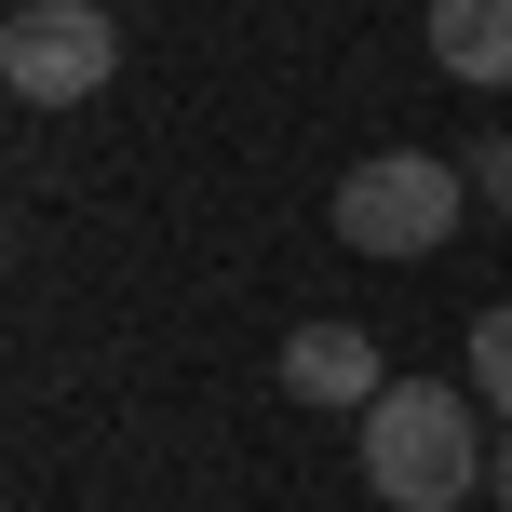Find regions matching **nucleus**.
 I'll list each match as a JSON object with an SVG mask.
<instances>
[{
    "label": "nucleus",
    "mask_w": 512,
    "mask_h": 512,
    "mask_svg": "<svg viewBox=\"0 0 512 512\" xmlns=\"http://www.w3.org/2000/svg\"><path fill=\"white\" fill-rule=\"evenodd\" d=\"M472 405H486V391L391 378L378 405H364V486H378L391 512H445V499H472V486H486V459H499V445L472 432Z\"/></svg>",
    "instance_id": "1"
},
{
    "label": "nucleus",
    "mask_w": 512,
    "mask_h": 512,
    "mask_svg": "<svg viewBox=\"0 0 512 512\" xmlns=\"http://www.w3.org/2000/svg\"><path fill=\"white\" fill-rule=\"evenodd\" d=\"M324 216H337L351 256H432L472 216V189H459V162H432V149H378V162H351V176L324 189Z\"/></svg>",
    "instance_id": "2"
},
{
    "label": "nucleus",
    "mask_w": 512,
    "mask_h": 512,
    "mask_svg": "<svg viewBox=\"0 0 512 512\" xmlns=\"http://www.w3.org/2000/svg\"><path fill=\"white\" fill-rule=\"evenodd\" d=\"M0 81H14L27 108H81L122 81V27H108V0H14V27H0Z\"/></svg>",
    "instance_id": "3"
},
{
    "label": "nucleus",
    "mask_w": 512,
    "mask_h": 512,
    "mask_svg": "<svg viewBox=\"0 0 512 512\" xmlns=\"http://www.w3.org/2000/svg\"><path fill=\"white\" fill-rule=\"evenodd\" d=\"M283 391H297V405H378V337H364V324H297V337H283Z\"/></svg>",
    "instance_id": "4"
},
{
    "label": "nucleus",
    "mask_w": 512,
    "mask_h": 512,
    "mask_svg": "<svg viewBox=\"0 0 512 512\" xmlns=\"http://www.w3.org/2000/svg\"><path fill=\"white\" fill-rule=\"evenodd\" d=\"M432 68L445 81H512V0H432Z\"/></svg>",
    "instance_id": "5"
},
{
    "label": "nucleus",
    "mask_w": 512,
    "mask_h": 512,
    "mask_svg": "<svg viewBox=\"0 0 512 512\" xmlns=\"http://www.w3.org/2000/svg\"><path fill=\"white\" fill-rule=\"evenodd\" d=\"M472 391L512 418V297H499V310H472Z\"/></svg>",
    "instance_id": "6"
},
{
    "label": "nucleus",
    "mask_w": 512,
    "mask_h": 512,
    "mask_svg": "<svg viewBox=\"0 0 512 512\" xmlns=\"http://www.w3.org/2000/svg\"><path fill=\"white\" fill-rule=\"evenodd\" d=\"M486 486H499V512H512V432H499V459H486Z\"/></svg>",
    "instance_id": "7"
},
{
    "label": "nucleus",
    "mask_w": 512,
    "mask_h": 512,
    "mask_svg": "<svg viewBox=\"0 0 512 512\" xmlns=\"http://www.w3.org/2000/svg\"><path fill=\"white\" fill-rule=\"evenodd\" d=\"M378 512H391V499H378Z\"/></svg>",
    "instance_id": "8"
}]
</instances>
